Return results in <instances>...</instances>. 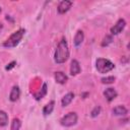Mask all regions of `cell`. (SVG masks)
I'll return each mask as SVG.
<instances>
[{"instance_id": "1", "label": "cell", "mask_w": 130, "mask_h": 130, "mask_svg": "<svg viewBox=\"0 0 130 130\" xmlns=\"http://www.w3.org/2000/svg\"><path fill=\"white\" fill-rule=\"evenodd\" d=\"M68 58H69V49H68L66 39L63 38V39H61V41L59 42V44L57 46V49H56L55 55H54V59H55L56 63L61 64V63H64Z\"/></svg>"}, {"instance_id": "2", "label": "cell", "mask_w": 130, "mask_h": 130, "mask_svg": "<svg viewBox=\"0 0 130 130\" xmlns=\"http://www.w3.org/2000/svg\"><path fill=\"white\" fill-rule=\"evenodd\" d=\"M24 34H25V30H24L23 28L18 29L17 31L13 32V34L3 43V46L6 47V48H13V47L17 46V45L19 44V42L21 41V39L23 38Z\"/></svg>"}, {"instance_id": "3", "label": "cell", "mask_w": 130, "mask_h": 130, "mask_svg": "<svg viewBox=\"0 0 130 130\" xmlns=\"http://www.w3.org/2000/svg\"><path fill=\"white\" fill-rule=\"evenodd\" d=\"M95 67L100 73H107V72L113 70L115 68V65H114V63H112L108 59L99 58L95 62Z\"/></svg>"}, {"instance_id": "4", "label": "cell", "mask_w": 130, "mask_h": 130, "mask_svg": "<svg viewBox=\"0 0 130 130\" xmlns=\"http://www.w3.org/2000/svg\"><path fill=\"white\" fill-rule=\"evenodd\" d=\"M77 122V115L76 113L74 112H71L67 115H65L61 120H60V123L62 126H65V127H70V126H73L75 125Z\"/></svg>"}, {"instance_id": "5", "label": "cell", "mask_w": 130, "mask_h": 130, "mask_svg": "<svg viewBox=\"0 0 130 130\" xmlns=\"http://www.w3.org/2000/svg\"><path fill=\"white\" fill-rule=\"evenodd\" d=\"M125 25H126V21H125V19L120 18V19L116 22V24H115L114 26L111 27V34L114 35V36L119 35V34L124 29Z\"/></svg>"}, {"instance_id": "6", "label": "cell", "mask_w": 130, "mask_h": 130, "mask_svg": "<svg viewBox=\"0 0 130 130\" xmlns=\"http://www.w3.org/2000/svg\"><path fill=\"white\" fill-rule=\"evenodd\" d=\"M72 2L71 1H68V0H63V1H61L60 3H59V5H58V12L60 13V14H63V13H65V12H67L69 9H70V7L72 6Z\"/></svg>"}, {"instance_id": "7", "label": "cell", "mask_w": 130, "mask_h": 130, "mask_svg": "<svg viewBox=\"0 0 130 130\" xmlns=\"http://www.w3.org/2000/svg\"><path fill=\"white\" fill-rule=\"evenodd\" d=\"M81 68H80V65H79V62L77 60H72L71 61V64H70V74L71 75H77L79 72H80Z\"/></svg>"}, {"instance_id": "8", "label": "cell", "mask_w": 130, "mask_h": 130, "mask_svg": "<svg viewBox=\"0 0 130 130\" xmlns=\"http://www.w3.org/2000/svg\"><path fill=\"white\" fill-rule=\"evenodd\" d=\"M54 77H55L56 82H58V83H60V84H64V83L68 80L67 75H66L64 72H62V71H57V72H55Z\"/></svg>"}, {"instance_id": "9", "label": "cell", "mask_w": 130, "mask_h": 130, "mask_svg": "<svg viewBox=\"0 0 130 130\" xmlns=\"http://www.w3.org/2000/svg\"><path fill=\"white\" fill-rule=\"evenodd\" d=\"M19 95H20L19 87L18 86H13L11 91H10V94H9V100L11 102H16L19 99Z\"/></svg>"}, {"instance_id": "10", "label": "cell", "mask_w": 130, "mask_h": 130, "mask_svg": "<svg viewBox=\"0 0 130 130\" xmlns=\"http://www.w3.org/2000/svg\"><path fill=\"white\" fill-rule=\"evenodd\" d=\"M104 95H105V98H106L109 102H111V101H113V100L117 96V91H116L114 88L109 87V88H107V89L104 91Z\"/></svg>"}, {"instance_id": "11", "label": "cell", "mask_w": 130, "mask_h": 130, "mask_svg": "<svg viewBox=\"0 0 130 130\" xmlns=\"http://www.w3.org/2000/svg\"><path fill=\"white\" fill-rule=\"evenodd\" d=\"M84 40V35H83V31L82 30H77L75 37H74V40H73V43H74V46L75 47H78L82 44Z\"/></svg>"}, {"instance_id": "12", "label": "cell", "mask_w": 130, "mask_h": 130, "mask_svg": "<svg viewBox=\"0 0 130 130\" xmlns=\"http://www.w3.org/2000/svg\"><path fill=\"white\" fill-rule=\"evenodd\" d=\"M74 99V93L73 92H68L67 94H65L63 98H62V101H61V104H62V107H66L68 106L72 100Z\"/></svg>"}, {"instance_id": "13", "label": "cell", "mask_w": 130, "mask_h": 130, "mask_svg": "<svg viewBox=\"0 0 130 130\" xmlns=\"http://www.w3.org/2000/svg\"><path fill=\"white\" fill-rule=\"evenodd\" d=\"M113 114L116 116H124L127 114V109L124 106H117L113 109Z\"/></svg>"}, {"instance_id": "14", "label": "cell", "mask_w": 130, "mask_h": 130, "mask_svg": "<svg viewBox=\"0 0 130 130\" xmlns=\"http://www.w3.org/2000/svg\"><path fill=\"white\" fill-rule=\"evenodd\" d=\"M54 105H55V102H54V101H51L49 104H47V105L44 107V109H43V114H44L45 116L50 115V114L53 112V110H54Z\"/></svg>"}, {"instance_id": "15", "label": "cell", "mask_w": 130, "mask_h": 130, "mask_svg": "<svg viewBox=\"0 0 130 130\" xmlns=\"http://www.w3.org/2000/svg\"><path fill=\"white\" fill-rule=\"evenodd\" d=\"M7 124H8V116L4 111L0 110V126L4 127Z\"/></svg>"}, {"instance_id": "16", "label": "cell", "mask_w": 130, "mask_h": 130, "mask_svg": "<svg viewBox=\"0 0 130 130\" xmlns=\"http://www.w3.org/2000/svg\"><path fill=\"white\" fill-rule=\"evenodd\" d=\"M21 126V122L18 118H14L11 122V126H10V130H19Z\"/></svg>"}, {"instance_id": "17", "label": "cell", "mask_w": 130, "mask_h": 130, "mask_svg": "<svg viewBox=\"0 0 130 130\" xmlns=\"http://www.w3.org/2000/svg\"><path fill=\"white\" fill-rule=\"evenodd\" d=\"M46 93H47V84H46V83H44V84H43L42 89H41L38 93H36V94H35V98H36V100H41V99H42Z\"/></svg>"}, {"instance_id": "18", "label": "cell", "mask_w": 130, "mask_h": 130, "mask_svg": "<svg viewBox=\"0 0 130 130\" xmlns=\"http://www.w3.org/2000/svg\"><path fill=\"white\" fill-rule=\"evenodd\" d=\"M112 42H113V37L108 35V36H106V37L103 39V42H102V46H103V47H106V46L110 45Z\"/></svg>"}, {"instance_id": "19", "label": "cell", "mask_w": 130, "mask_h": 130, "mask_svg": "<svg viewBox=\"0 0 130 130\" xmlns=\"http://www.w3.org/2000/svg\"><path fill=\"white\" fill-rule=\"evenodd\" d=\"M101 81L105 84H110V83H113L115 81V77L114 76H107V77H103L101 79Z\"/></svg>"}, {"instance_id": "20", "label": "cell", "mask_w": 130, "mask_h": 130, "mask_svg": "<svg viewBox=\"0 0 130 130\" xmlns=\"http://www.w3.org/2000/svg\"><path fill=\"white\" fill-rule=\"evenodd\" d=\"M101 113V107H95L92 111H91V113H90V115H91V117H96V116H99V114Z\"/></svg>"}, {"instance_id": "21", "label": "cell", "mask_w": 130, "mask_h": 130, "mask_svg": "<svg viewBox=\"0 0 130 130\" xmlns=\"http://www.w3.org/2000/svg\"><path fill=\"white\" fill-rule=\"evenodd\" d=\"M15 65H16V62H15V61H12V62H10V63L5 67V69H6V70H10V69H12Z\"/></svg>"}, {"instance_id": "22", "label": "cell", "mask_w": 130, "mask_h": 130, "mask_svg": "<svg viewBox=\"0 0 130 130\" xmlns=\"http://www.w3.org/2000/svg\"><path fill=\"white\" fill-rule=\"evenodd\" d=\"M2 28H3V24H2V23H0V30H1Z\"/></svg>"}, {"instance_id": "23", "label": "cell", "mask_w": 130, "mask_h": 130, "mask_svg": "<svg viewBox=\"0 0 130 130\" xmlns=\"http://www.w3.org/2000/svg\"><path fill=\"white\" fill-rule=\"evenodd\" d=\"M0 13H1V7H0Z\"/></svg>"}]
</instances>
